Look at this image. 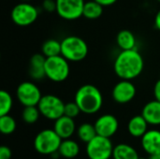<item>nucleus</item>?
I'll return each mask as SVG.
<instances>
[{"instance_id":"1","label":"nucleus","mask_w":160,"mask_h":159,"mask_svg":"<svg viewBox=\"0 0 160 159\" xmlns=\"http://www.w3.org/2000/svg\"><path fill=\"white\" fill-rule=\"evenodd\" d=\"M144 67L142 55L136 50L122 51L115 58L113 68L121 80H134L139 77Z\"/></svg>"},{"instance_id":"10","label":"nucleus","mask_w":160,"mask_h":159,"mask_svg":"<svg viewBox=\"0 0 160 159\" xmlns=\"http://www.w3.org/2000/svg\"><path fill=\"white\" fill-rule=\"evenodd\" d=\"M56 12L65 20L74 21L82 16L84 0H55Z\"/></svg>"},{"instance_id":"21","label":"nucleus","mask_w":160,"mask_h":159,"mask_svg":"<svg viewBox=\"0 0 160 159\" xmlns=\"http://www.w3.org/2000/svg\"><path fill=\"white\" fill-rule=\"evenodd\" d=\"M103 13V6L96 0H89L84 3L82 16L88 20H96Z\"/></svg>"},{"instance_id":"9","label":"nucleus","mask_w":160,"mask_h":159,"mask_svg":"<svg viewBox=\"0 0 160 159\" xmlns=\"http://www.w3.org/2000/svg\"><path fill=\"white\" fill-rule=\"evenodd\" d=\"M19 102L24 106H38L42 95L37 84L31 82H23L19 84L16 91Z\"/></svg>"},{"instance_id":"32","label":"nucleus","mask_w":160,"mask_h":159,"mask_svg":"<svg viewBox=\"0 0 160 159\" xmlns=\"http://www.w3.org/2000/svg\"><path fill=\"white\" fill-rule=\"evenodd\" d=\"M155 25H156V27L160 31V9L158 11V13L156 14V17H155Z\"/></svg>"},{"instance_id":"16","label":"nucleus","mask_w":160,"mask_h":159,"mask_svg":"<svg viewBox=\"0 0 160 159\" xmlns=\"http://www.w3.org/2000/svg\"><path fill=\"white\" fill-rule=\"evenodd\" d=\"M142 115L147 121L149 125H160V102L157 99L148 102L144 105L142 111Z\"/></svg>"},{"instance_id":"24","label":"nucleus","mask_w":160,"mask_h":159,"mask_svg":"<svg viewBox=\"0 0 160 159\" xmlns=\"http://www.w3.org/2000/svg\"><path fill=\"white\" fill-rule=\"evenodd\" d=\"M17 124L15 119L8 115H2L0 116V131L4 135H10L16 129Z\"/></svg>"},{"instance_id":"25","label":"nucleus","mask_w":160,"mask_h":159,"mask_svg":"<svg viewBox=\"0 0 160 159\" xmlns=\"http://www.w3.org/2000/svg\"><path fill=\"white\" fill-rule=\"evenodd\" d=\"M40 112L38 108V106H27L24 107V109L22 112V118L26 124H35L39 116H40Z\"/></svg>"},{"instance_id":"27","label":"nucleus","mask_w":160,"mask_h":159,"mask_svg":"<svg viewBox=\"0 0 160 159\" xmlns=\"http://www.w3.org/2000/svg\"><path fill=\"white\" fill-rule=\"evenodd\" d=\"M80 112H82V111L75 101L74 102H68V103L65 104L64 115H67V116L74 119L80 114Z\"/></svg>"},{"instance_id":"18","label":"nucleus","mask_w":160,"mask_h":159,"mask_svg":"<svg viewBox=\"0 0 160 159\" xmlns=\"http://www.w3.org/2000/svg\"><path fill=\"white\" fill-rule=\"evenodd\" d=\"M117 46L122 51L133 50L136 46V37L129 30H122L116 36Z\"/></svg>"},{"instance_id":"17","label":"nucleus","mask_w":160,"mask_h":159,"mask_svg":"<svg viewBox=\"0 0 160 159\" xmlns=\"http://www.w3.org/2000/svg\"><path fill=\"white\" fill-rule=\"evenodd\" d=\"M148 125L149 124L142 114L136 115L129 120L128 124V130L132 137L142 138L147 132Z\"/></svg>"},{"instance_id":"35","label":"nucleus","mask_w":160,"mask_h":159,"mask_svg":"<svg viewBox=\"0 0 160 159\" xmlns=\"http://www.w3.org/2000/svg\"><path fill=\"white\" fill-rule=\"evenodd\" d=\"M139 159H146V158H139Z\"/></svg>"},{"instance_id":"19","label":"nucleus","mask_w":160,"mask_h":159,"mask_svg":"<svg viewBox=\"0 0 160 159\" xmlns=\"http://www.w3.org/2000/svg\"><path fill=\"white\" fill-rule=\"evenodd\" d=\"M59 156L65 157V158H74L76 157L80 153V147L79 144L69 139L62 141L59 150H58Z\"/></svg>"},{"instance_id":"13","label":"nucleus","mask_w":160,"mask_h":159,"mask_svg":"<svg viewBox=\"0 0 160 159\" xmlns=\"http://www.w3.org/2000/svg\"><path fill=\"white\" fill-rule=\"evenodd\" d=\"M54 131L62 140L69 139L76 130V124L73 118L63 115L54 121Z\"/></svg>"},{"instance_id":"12","label":"nucleus","mask_w":160,"mask_h":159,"mask_svg":"<svg viewBox=\"0 0 160 159\" xmlns=\"http://www.w3.org/2000/svg\"><path fill=\"white\" fill-rule=\"evenodd\" d=\"M95 127L98 135L106 138H112L118 130L119 122L112 114H103L97 119Z\"/></svg>"},{"instance_id":"4","label":"nucleus","mask_w":160,"mask_h":159,"mask_svg":"<svg viewBox=\"0 0 160 159\" xmlns=\"http://www.w3.org/2000/svg\"><path fill=\"white\" fill-rule=\"evenodd\" d=\"M69 61L63 55H56L46 57L45 61V74L46 77L54 82H62L66 81L70 72Z\"/></svg>"},{"instance_id":"36","label":"nucleus","mask_w":160,"mask_h":159,"mask_svg":"<svg viewBox=\"0 0 160 159\" xmlns=\"http://www.w3.org/2000/svg\"><path fill=\"white\" fill-rule=\"evenodd\" d=\"M158 2H160V0H158Z\"/></svg>"},{"instance_id":"23","label":"nucleus","mask_w":160,"mask_h":159,"mask_svg":"<svg viewBox=\"0 0 160 159\" xmlns=\"http://www.w3.org/2000/svg\"><path fill=\"white\" fill-rule=\"evenodd\" d=\"M77 135L82 142L88 143L90 141H92L98 135V133H97L95 125H92L89 123H84V124H82L78 127Z\"/></svg>"},{"instance_id":"5","label":"nucleus","mask_w":160,"mask_h":159,"mask_svg":"<svg viewBox=\"0 0 160 159\" xmlns=\"http://www.w3.org/2000/svg\"><path fill=\"white\" fill-rule=\"evenodd\" d=\"M62 141L54 129H44L36 136L34 148L41 155H52L58 152Z\"/></svg>"},{"instance_id":"3","label":"nucleus","mask_w":160,"mask_h":159,"mask_svg":"<svg viewBox=\"0 0 160 159\" xmlns=\"http://www.w3.org/2000/svg\"><path fill=\"white\" fill-rule=\"evenodd\" d=\"M88 53L87 43L80 37L68 36L61 40V55L69 62L82 61Z\"/></svg>"},{"instance_id":"26","label":"nucleus","mask_w":160,"mask_h":159,"mask_svg":"<svg viewBox=\"0 0 160 159\" xmlns=\"http://www.w3.org/2000/svg\"><path fill=\"white\" fill-rule=\"evenodd\" d=\"M12 97L10 94L5 90L0 91V116L8 114L12 108Z\"/></svg>"},{"instance_id":"8","label":"nucleus","mask_w":160,"mask_h":159,"mask_svg":"<svg viewBox=\"0 0 160 159\" xmlns=\"http://www.w3.org/2000/svg\"><path fill=\"white\" fill-rule=\"evenodd\" d=\"M10 17L12 22L19 26H28L36 22L38 17V8L28 3L22 2L17 4L11 10Z\"/></svg>"},{"instance_id":"22","label":"nucleus","mask_w":160,"mask_h":159,"mask_svg":"<svg viewBox=\"0 0 160 159\" xmlns=\"http://www.w3.org/2000/svg\"><path fill=\"white\" fill-rule=\"evenodd\" d=\"M41 53L45 57H52L61 54V41L51 38L46 40L41 46Z\"/></svg>"},{"instance_id":"11","label":"nucleus","mask_w":160,"mask_h":159,"mask_svg":"<svg viewBox=\"0 0 160 159\" xmlns=\"http://www.w3.org/2000/svg\"><path fill=\"white\" fill-rule=\"evenodd\" d=\"M137 93L136 87L131 81L121 80L112 88V97L116 103L127 104L133 100Z\"/></svg>"},{"instance_id":"34","label":"nucleus","mask_w":160,"mask_h":159,"mask_svg":"<svg viewBox=\"0 0 160 159\" xmlns=\"http://www.w3.org/2000/svg\"><path fill=\"white\" fill-rule=\"evenodd\" d=\"M22 1H24V2H28V1H31V0H22Z\"/></svg>"},{"instance_id":"6","label":"nucleus","mask_w":160,"mask_h":159,"mask_svg":"<svg viewBox=\"0 0 160 159\" xmlns=\"http://www.w3.org/2000/svg\"><path fill=\"white\" fill-rule=\"evenodd\" d=\"M113 148L111 138L97 135L86 143V155L89 159H110L112 157Z\"/></svg>"},{"instance_id":"28","label":"nucleus","mask_w":160,"mask_h":159,"mask_svg":"<svg viewBox=\"0 0 160 159\" xmlns=\"http://www.w3.org/2000/svg\"><path fill=\"white\" fill-rule=\"evenodd\" d=\"M42 8L48 12L56 11V1L55 0H43Z\"/></svg>"},{"instance_id":"7","label":"nucleus","mask_w":160,"mask_h":159,"mask_svg":"<svg viewBox=\"0 0 160 159\" xmlns=\"http://www.w3.org/2000/svg\"><path fill=\"white\" fill-rule=\"evenodd\" d=\"M40 114L49 120L55 121L64 115L65 103L62 99L53 95L42 96L38 104Z\"/></svg>"},{"instance_id":"2","label":"nucleus","mask_w":160,"mask_h":159,"mask_svg":"<svg viewBox=\"0 0 160 159\" xmlns=\"http://www.w3.org/2000/svg\"><path fill=\"white\" fill-rule=\"evenodd\" d=\"M75 102L82 112L85 114L97 113L103 105V97L100 90L93 84L81 86L75 94Z\"/></svg>"},{"instance_id":"31","label":"nucleus","mask_w":160,"mask_h":159,"mask_svg":"<svg viewBox=\"0 0 160 159\" xmlns=\"http://www.w3.org/2000/svg\"><path fill=\"white\" fill-rule=\"evenodd\" d=\"M98 3H99L100 5H102L103 7H109L112 6L113 4H115L117 2V0H96Z\"/></svg>"},{"instance_id":"14","label":"nucleus","mask_w":160,"mask_h":159,"mask_svg":"<svg viewBox=\"0 0 160 159\" xmlns=\"http://www.w3.org/2000/svg\"><path fill=\"white\" fill-rule=\"evenodd\" d=\"M142 146L148 155L160 154L159 130H147V132L142 137Z\"/></svg>"},{"instance_id":"29","label":"nucleus","mask_w":160,"mask_h":159,"mask_svg":"<svg viewBox=\"0 0 160 159\" xmlns=\"http://www.w3.org/2000/svg\"><path fill=\"white\" fill-rule=\"evenodd\" d=\"M11 157V151L8 146H1L0 147V159H10Z\"/></svg>"},{"instance_id":"30","label":"nucleus","mask_w":160,"mask_h":159,"mask_svg":"<svg viewBox=\"0 0 160 159\" xmlns=\"http://www.w3.org/2000/svg\"><path fill=\"white\" fill-rule=\"evenodd\" d=\"M154 97H155V99H157L160 102V79L156 82L154 86Z\"/></svg>"},{"instance_id":"15","label":"nucleus","mask_w":160,"mask_h":159,"mask_svg":"<svg viewBox=\"0 0 160 159\" xmlns=\"http://www.w3.org/2000/svg\"><path fill=\"white\" fill-rule=\"evenodd\" d=\"M46 57L42 53H35L29 61V74L34 80H42L46 77L45 74Z\"/></svg>"},{"instance_id":"20","label":"nucleus","mask_w":160,"mask_h":159,"mask_svg":"<svg viewBox=\"0 0 160 159\" xmlns=\"http://www.w3.org/2000/svg\"><path fill=\"white\" fill-rule=\"evenodd\" d=\"M113 159H139L137 151L130 145L126 143H120L113 148Z\"/></svg>"},{"instance_id":"33","label":"nucleus","mask_w":160,"mask_h":159,"mask_svg":"<svg viewBox=\"0 0 160 159\" xmlns=\"http://www.w3.org/2000/svg\"><path fill=\"white\" fill-rule=\"evenodd\" d=\"M148 159H160V154H156V155H150Z\"/></svg>"}]
</instances>
